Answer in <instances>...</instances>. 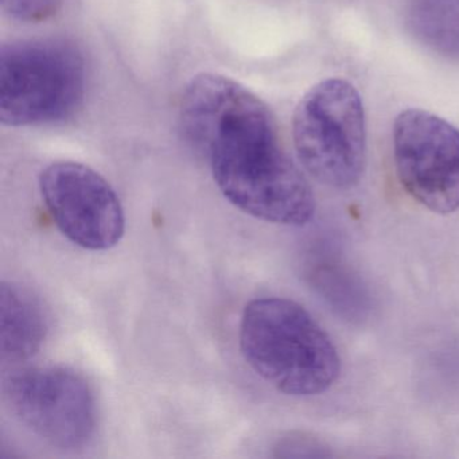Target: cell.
<instances>
[{
  "mask_svg": "<svg viewBox=\"0 0 459 459\" xmlns=\"http://www.w3.org/2000/svg\"><path fill=\"white\" fill-rule=\"evenodd\" d=\"M179 123L233 206L271 224L311 221L313 190L281 149L270 109L251 91L230 77L198 74L185 88Z\"/></svg>",
  "mask_w": 459,
  "mask_h": 459,
  "instance_id": "6da1fadb",
  "label": "cell"
},
{
  "mask_svg": "<svg viewBox=\"0 0 459 459\" xmlns=\"http://www.w3.org/2000/svg\"><path fill=\"white\" fill-rule=\"evenodd\" d=\"M408 26L434 52L459 58V0H407Z\"/></svg>",
  "mask_w": 459,
  "mask_h": 459,
  "instance_id": "9c48e42d",
  "label": "cell"
},
{
  "mask_svg": "<svg viewBox=\"0 0 459 459\" xmlns=\"http://www.w3.org/2000/svg\"><path fill=\"white\" fill-rule=\"evenodd\" d=\"M394 157L405 192L437 214L459 211V130L423 111L400 112L394 123Z\"/></svg>",
  "mask_w": 459,
  "mask_h": 459,
  "instance_id": "8992f818",
  "label": "cell"
},
{
  "mask_svg": "<svg viewBox=\"0 0 459 459\" xmlns=\"http://www.w3.org/2000/svg\"><path fill=\"white\" fill-rule=\"evenodd\" d=\"M64 0H0L2 10L13 20L37 23L53 17Z\"/></svg>",
  "mask_w": 459,
  "mask_h": 459,
  "instance_id": "30bf717a",
  "label": "cell"
},
{
  "mask_svg": "<svg viewBox=\"0 0 459 459\" xmlns=\"http://www.w3.org/2000/svg\"><path fill=\"white\" fill-rule=\"evenodd\" d=\"M298 160L313 178L334 189L361 179L367 165V128L361 98L342 79L314 85L292 117Z\"/></svg>",
  "mask_w": 459,
  "mask_h": 459,
  "instance_id": "277c9868",
  "label": "cell"
},
{
  "mask_svg": "<svg viewBox=\"0 0 459 459\" xmlns=\"http://www.w3.org/2000/svg\"><path fill=\"white\" fill-rule=\"evenodd\" d=\"M4 394L15 418L53 447L76 451L92 442L98 402L82 373L61 365L25 368L7 377Z\"/></svg>",
  "mask_w": 459,
  "mask_h": 459,
  "instance_id": "5b68a950",
  "label": "cell"
},
{
  "mask_svg": "<svg viewBox=\"0 0 459 459\" xmlns=\"http://www.w3.org/2000/svg\"><path fill=\"white\" fill-rule=\"evenodd\" d=\"M87 71L79 48L60 39L4 45L0 52V120L10 127L53 125L76 114Z\"/></svg>",
  "mask_w": 459,
  "mask_h": 459,
  "instance_id": "3957f363",
  "label": "cell"
},
{
  "mask_svg": "<svg viewBox=\"0 0 459 459\" xmlns=\"http://www.w3.org/2000/svg\"><path fill=\"white\" fill-rule=\"evenodd\" d=\"M49 333V316L36 292L17 281L0 286V354L17 365L33 359Z\"/></svg>",
  "mask_w": 459,
  "mask_h": 459,
  "instance_id": "ba28073f",
  "label": "cell"
},
{
  "mask_svg": "<svg viewBox=\"0 0 459 459\" xmlns=\"http://www.w3.org/2000/svg\"><path fill=\"white\" fill-rule=\"evenodd\" d=\"M39 192L57 230L88 251H107L122 240L126 214L108 181L90 166L56 162L39 176Z\"/></svg>",
  "mask_w": 459,
  "mask_h": 459,
  "instance_id": "52a82bcc",
  "label": "cell"
},
{
  "mask_svg": "<svg viewBox=\"0 0 459 459\" xmlns=\"http://www.w3.org/2000/svg\"><path fill=\"white\" fill-rule=\"evenodd\" d=\"M238 343L251 369L289 396L324 394L340 376V354L330 335L287 298L251 300L241 316Z\"/></svg>",
  "mask_w": 459,
  "mask_h": 459,
  "instance_id": "7a4b0ae2",
  "label": "cell"
}]
</instances>
